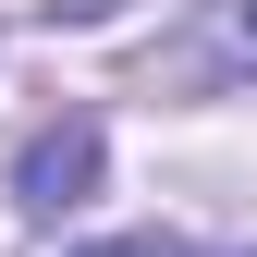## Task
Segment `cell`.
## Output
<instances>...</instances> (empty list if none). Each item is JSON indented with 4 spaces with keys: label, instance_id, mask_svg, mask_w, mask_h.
<instances>
[{
    "label": "cell",
    "instance_id": "1",
    "mask_svg": "<svg viewBox=\"0 0 257 257\" xmlns=\"http://www.w3.org/2000/svg\"><path fill=\"white\" fill-rule=\"evenodd\" d=\"M86 196H98V122H49V135L13 159V208L25 220H61V208H86Z\"/></svg>",
    "mask_w": 257,
    "mask_h": 257
},
{
    "label": "cell",
    "instance_id": "2",
    "mask_svg": "<svg viewBox=\"0 0 257 257\" xmlns=\"http://www.w3.org/2000/svg\"><path fill=\"white\" fill-rule=\"evenodd\" d=\"M172 86H257V0H196V25L159 61Z\"/></svg>",
    "mask_w": 257,
    "mask_h": 257
},
{
    "label": "cell",
    "instance_id": "3",
    "mask_svg": "<svg viewBox=\"0 0 257 257\" xmlns=\"http://www.w3.org/2000/svg\"><path fill=\"white\" fill-rule=\"evenodd\" d=\"M98 257H196V245H98ZM245 257H257V245H245Z\"/></svg>",
    "mask_w": 257,
    "mask_h": 257
}]
</instances>
